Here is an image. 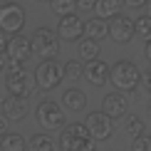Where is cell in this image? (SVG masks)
I'll list each match as a JSON object with an SVG mask.
<instances>
[{"instance_id":"1","label":"cell","mask_w":151,"mask_h":151,"mask_svg":"<svg viewBox=\"0 0 151 151\" xmlns=\"http://www.w3.org/2000/svg\"><path fill=\"white\" fill-rule=\"evenodd\" d=\"M94 144L97 141L84 122H72L60 131V151H97Z\"/></svg>"},{"instance_id":"2","label":"cell","mask_w":151,"mask_h":151,"mask_svg":"<svg viewBox=\"0 0 151 151\" xmlns=\"http://www.w3.org/2000/svg\"><path fill=\"white\" fill-rule=\"evenodd\" d=\"M144 79V74L139 72V67L129 60H119L111 65V74H109V82L114 84L116 92L122 94H131L139 89V82Z\"/></svg>"},{"instance_id":"3","label":"cell","mask_w":151,"mask_h":151,"mask_svg":"<svg viewBox=\"0 0 151 151\" xmlns=\"http://www.w3.org/2000/svg\"><path fill=\"white\" fill-rule=\"evenodd\" d=\"M35 122L40 124L45 131H57L67 127L65 119V106H60L55 99H42L40 104L35 106Z\"/></svg>"},{"instance_id":"4","label":"cell","mask_w":151,"mask_h":151,"mask_svg":"<svg viewBox=\"0 0 151 151\" xmlns=\"http://www.w3.org/2000/svg\"><path fill=\"white\" fill-rule=\"evenodd\" d=\"M30 40H32V52H35L42 62L57 57V52H60V42H57L60 35L55 32L52 27H45V25L35 27L32 35H30Z\"/></svg>"},{"instance_id":"5","label":"cell","mask_w":151,"mask_h":151,"mask_svg":"<svg viewBox=\"0 0 151 151\" xmlns=\"http://www.w3.org/2000/svg\"><path fill=\"white\" fill-rule=\"evenodd\" d=\"M32 40L27 35H12L10 45H8V70L10 72H20L25 70V62L32 57Z\"/></svg>"},{"instance_id":"6","label":"cell","mask_w":151,"mask_h":151,"mask_svg":"<svg viewBox=\"0 0 151 151\" xmlns=\"http://www.w3.org/2000/svg\"><path fill=\"white\" fill-rule=\"evenodd\" d=\"M32 74H35V84H37V89H42V92H52V89H57L60 82L65 79V67H60L57 60H45V62H40V65L35 67Z\"/></svg>"},{"instance_id":"7","label":"cell","mask_w":151,"mask_h":151,"mask_svg":"<svg viewBox=\"0 0 151 151\" xmlns=\"http://www.w3.org/2000/svg\"><path fill=\"white\" fill-rule=\"evenodd\" d=\"M25 27V8L15 0L10 3H0V30L5 35H22Z\"/></svg>"},{"instance_id":"8","label":"cell","mask_w":151,"mask_h":151,"mask_svg":"<svg viewBox=\"0 0 151 151\" xmlns=\"http://www.w3.org/2000/svg\"><path fill=\"white\" fill-rule=\"evenodd\" d=\"M35 74H30L27 70H20V72H8L5 77V92L10 97H20V99H27L30 94L35 92Z\"/></svg>"},{"instance_id":"9","label":"cell","mask_w":151,"mask_h":151,"mask_svg":"<svg viewBox=\"0 0 151 151\" xmlns=\"http://www.w3.org/2000/svg\"><path fill=\"white\" fill-rule=\"evenodd\" d=\"M84 127L89 129V134L94 136V141H109L111 134H114V119L106 116L104 111L94 109V111H89V114H87Z\"/></svg>"},{"instance_id":"10","label":"cell","mask_w":151,"mask_h":151,"mask_svg":"<svg viewBox=\"0 0 151 151\" xmlns=\"http://www.w3.org/2000/svg\"><path fill=\"white\" fill-rule=\"evenodd\" d=\"M134 35H136V17H129V15H124V12H119L116 17L109 20V37L116 45L131 42Z\"/></svg>"},{"instance_id":"11","label":"cell","mask_w":151,"mask_h":151,"mask_svg":"<svg viewBox=\"0 0 151 151\" xmlns=\"http://www.w3.org/2000/svg\"><path fill=\"white\" fill-rule=\"evenodd\" d=\"M102 111L106 116H111V119H122V116H129V99H127V94H122V92H109V94H104V99H102Z\"/></svg>"},{"instance_id":"12","label":"cell","mask_w":151,"mask_h":151,"mask_svg":"<svg viewBox=\"0 0 151 151\" xmlns=\"http://www.w3.org/2000/svg\"><path fill=\"white\" fill-rule=\"evenodd\" d=\"M57 35H60V40H79L82 35H84V22L79 20V15L77 12H72V15H67V17H60V22H57Z\"/></svg>"},{"instance_id":"13","label":"cell","mask_w":151,"mask_h":151,"mask_svg":"<svg viewBox=\"0 0 151 151\" xmlns=\"http://www.w3.org/2000/svg\"><path fill=\"white\" fill-rule=\"evenodd\" d=\"M109 74H111V67L106 65L104 60H92V62H84V77L92 87H104L109 82Z\"/></svg>"},{"instance_id":"14","label":"cell","mask_w":151,"mask_h":151,"mask_svg":"<svg viewBox=\"0 0 151 151\" xmlns=\"http://www.w3.org/2000/svg\"><path fill=\"white\" fill-rule=\"evenodd\" d=\"M62 106H65L67 111H72V114L84 111V106H87L84 89H79V87H70V89H65V92H62Z\"/></svg>"},{"instance_id":"15","label":"cell","mask_w":151,"mask_h":151,"mask_svg":"<svg viewBox=\"0 0 151 151\" xmlns=\"http://www.w3.org/2000/svg\"><path fill=\"white\" fill-rule=\"evenodd\" d=\"M3 114L10 119V122H22L25 114H27V99H20V97H5L3 99Z\"/></svg>"},{"instance_id":"16","label":"cell","mask_w":151,"mask_h":151,"mask_svg":"<svg viewBox=\"0 0 151 151\" xmlns=\"http://www.w3.org/2000/svg\"><path fill=\"white\" fill-rule=\"evenodd\" d=\"M109 35V22L102 20V17H92V20L84 22V37H89V40H104V37Z\"/></svg>"},{"instance_id":"17","label":"cell","mask_w":151,"mask_h":151,"mask_svg":"<svg viewBox=\"0 0 151 151\" xmlns=\"http://www.w3.org/2000/svg\"><path fill=\"white\" fill-rule=\"evenodd\" d=\"M55 139L47 134V131H37L27 139V151H55Z\"/></svg>"},{"instance_id":"18","label":"cell","mask_w":151,"mask_h":151,"mask_svg":"<svg viewBox=\"0 0 151 151\" xmlns=\"http://www.w3.org/2000/svg\"><path fill=\"white\" fill-rule=\"evenodd\" d=\"M79 60H84V62H92V60H99V52H102V47H99V42L97 40H89V37H82L79 40Z\"/></svg>"},{"instance_id":"19","label":"cell","mask_w":151,"mask_h":151,"mask_svg":"<svg viewBox=\"0 0 151 151\" xmlns=\"http://www.w3.org/2000/svg\"><path fill=\"white\" fill-rule=\"evenodd\" d=\"M25 149H27V141L15 131H8L0 139V151H25Z\"/></svg>"},{"instance_id":"20","label":"cell","mask_w":151,"mask_h":151,"mask_svg":"<svg viewBox=\"0 0 151 151\" xmlns=\"http://www.w3.org/2000/svg\"><path fill=\"white\" fill-rule=\"evenodd\" d=\"M119 5H122V0H99L97 3V17H102V20L116 17L119 15Z\"/></svg>"},{"instance_id":"21","label":"cell","mask_w":151,"mask_h":151,"mask_svg":"<svg viewBox=\"0 0 151 151\" xmlns=\"http://www.w3.org/2000/svg\"><path fill=\"white\" fill-rule=\"evenodd\" d=\"M50 8H52V12L57 17H67V15H72L77 10V0H52Z\"/></svg>"},{"instance_id":"22","label":"cell","mask_w":151,"mask_h":151,"mask_svg":"<svg viewBox=\"0 0 151 151\" xmlns=\"http://www.w3.org/2000/svg\"><path fill=\"white\" fill-rule=\"evenodd\" d=\"M124 129L129 131L131 136H141V134H146V127H144V119H139V114H129L127 116V122H124Z\"/></svg>"},{"instance_id":"23","label":"cell","mask_w":151,"mask_h":151,"mask_svg":"<svg viewBox=\"0 0 151 151\" xmlns=\"http://www.w3.org/2000/svg\"><path fill=\"white\" fill-rule=\"evenodd\" d=\"M62 67H65V77L70 82H77L84 74V65H79V60H67Z\"/></svg>"},{"instance_id":"24","label":"cell","mask_w":151,"mask_h":151,"mask_svg":"<svg viewBox=\"0 0 151 151\" xmlns=\"http://www.w3.org/2000/svg\"><path fill=\"white\" fill-rule=\"evenodd\" d=\"M136 37L139 40H151V15H139L136 20Z\"/></svg>"},{"instance_id":"25","label":"cell","mask_w":151,"mask_h":151,"mask_svg":"<svg viewBox=\"0 0 151 151\" xmlns=\"http://www.w3.org/2000/svg\"><path fill=\"white\" fill-rule=\"evenodd\" d=\"M131 151H151V134H141L131 141Z\"/></svg>"},{"instance_id":"26","label":"cell","mask_w":151,"mask_h":151,"mask_svg":"<svg viewBox=\"0 0 151 151\" xmlns=\"http://www.w3.org/2000/svg\"><path fill=\"white\" fill-rule=\"evenodd\" d=\"M97 3L99 0H77V10L79 12H92V10H97Z\"/></svg>"},{"instance_id":"27","label":"cell","mask_w":151,"mask_h":151,"mask_svg":"<svg viewBox=\"0 0 151 151\" xmlns=\"http://www.w3.org/2000/svg\"><path fill=\"white\" fill-rule=\"evenodd\" d=\"M8 45H10V37L0 30V55H8Z\"/></svg>"},{"instance_id":"28","label":"cell","mask_w":151,"mask_h":151,"mask_svg":"<svg viewBox=\"0 0 151 151\" xmlns=\"http://www.w3.org/2000/svg\"><path fill=\"white\" fill-rule=\"evenodd\" d=\"M8 122H10L8 116H5V114H0V139H3V136L8 134Z\"/></svg>"},{"instance_id":"29","label":"cell","mask_w":151,"mask_h":151,"mask_svg":"<svg viewBox=\"0 0 151 151\" xmlns=\"http://www.w3.org/2000/svg\"><path fill=\"white\" fill-rule=\"evenodd\" d=\"M141 84H144V87H146V92L151 94V67H149V70H146V72H144V79H141Z\"/></svg>"},{"instance_id":"30","label":"cell","mask_w":151,"mask_h":151,"mask_svg":"<svg viewBox=\"0 0 151 151\" xmlns=\"http://www.w3.org/2000/svg\"><path fill=\"white\" fill-rule=\"evenodd\" d=\"M124 3H127L129 8H144V5H149L151 0H124Z\"/></svg>"},{"instance_id":"31","label":"cell","mask_w":151,"mask_h":151,"mask_svg":"<svg viewBox=\"0 0 151 151\" xmlns=\"http://www.w3.org/2000/svg\"><path fill=\"white\" fill-rule=\"evenodd\" d=\"M144 55H146V60L151 62V40L146 42V47H144Z\"/></svg>"},{"instance_id":"32","label":"cell","mask_w":151,"mask_h":151,"mask_svg":"<svg viewBox=\"0 0 151 151\" xmlns=\"http://www.w3.org/2000/svg\"><path fill=\"white\" fill-rule=\"evenodd\" d=\"M5 67H8V57H3V55H0V72H3Z\"/></svg>"},{"instance_id":"33","label":"cell","mask_w":151,"mask_h":151,"mask_svg":"<svg viewBox=\"0 0 151 151\" xmlns=\"http://www.w3.org/2000/svg\"><path fill=\"white\" fill-rule=\"evenodd\" d=\"M40 3H52V0H40Z\"/></svg>"},{"instance_id":"34","label":"cell","mask_w":151,"mask_h":151,"mask_svg":"<svg viewBox=\"0 0 151 151\" xmlns=\"http://www.w3.org/2000/svg\"><path fill=\"white\" fill-rule=\"evenodd\" d=\"M149 15H151V3H149Z\"/></svg>"},{"instance_id":"35","label":"cell","mask_w":151,"mask_h":151,"mask_svg":"<svg viewBox=\"0 0 151 151\" xmlns=\"http://www.w3.org/2000/svg\"><path fill=\"white\" fill-rule=\"evenodd\" d=\"M3 3H10V0H3Z\"/></svg>"},{"instance_id":"36","label":"cell","mask_w":151,"mask_h":151,"mask_svg":"<svg viewBox=\"0 0 151 151\" xmlns=\"http://www.w3.org/2000/svg\"><path fill=\"white\" fill-rule=\"evenodd\" d=\"M149 111H151V104H149Z\"/></svg>"}]
</instances>
